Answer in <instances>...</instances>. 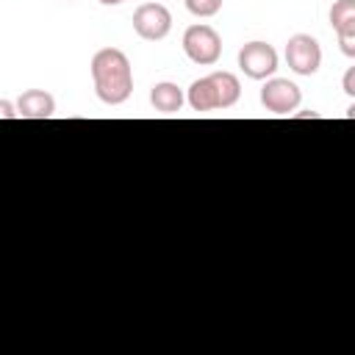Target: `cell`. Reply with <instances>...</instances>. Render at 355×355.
Returning <instances> with one entry per match:
<instances>
[{
    "label": "cell",
    "mask_w": 355,
    "mask_h": 355,
    "mask_svg": "<svg viewBox=\"0 0 355 355\" xmlns=\"http://www.w3.org/2000/svg\"><path fill=\"white\" fill-rule=\"evenodd\" d=\"M94 94L105 105H122L133 92V67L119 47H103L92 55Z\"/></svg>",
    "instance_id": "obj_1"
},
{
    "label": "cell",
    "mask_w": 355,
    "mask_h": 355,
    "mask_svg": "<svg viewBox=\"0 0 355 355\" xmlns=\"http://www.w3.org/2000/svg\"><path fill=\"white\" fill-rule=\"evenodd\" d=\"M239 97H241V83L233 72H225V69L197 78L186 92V103L191 105V111H200V114L233 108Z\"/></svg>",
    "instance_id": "obj_2"
},
{
    "label": "cell",
    "mask_w": 355,
    "mask_h": 355,
    "mask_svg": "<svg viewBox=\"0 0 355 355\" xmlns=\"http://www.w3.org/2000/svg\"><path fill=\"white\" fill-rule=\"evenodd\" d=\"M183 53L189 55V61H194L200 67H214L219 61V55H222V39L205 22L189 25L183 31Z\"/></svg>",
    "instance_id": "obj_3"
},
{
    "label": "cell",
    "mask_w": 355,
    "mask_h": 355,
    "mask_svg": "<svg viewBox=\"0 0 355 355\" xmlns=\"http://www.w3.org/2000/svg\"><path fill=\"white\" fill-rule=\"evenodd\" d=\"M133 31L144 42H161L172 31V14L164 3H141L133 11Z\"/></svg>",
    "instance_id": "obj_4"
},
{
    "label": "cell",
    "mask_w": 355,
    "mask_h": 355,
    "mask_svg": "<svg viewBox=\"0 0 355 355\" xmlns=\"http://www.w3.org/2000/svg\"><path fill=\"white\" fill-rule=\"evenodd\" d=\"M286 64L291 72L311 78L322 67V47L311 33H294L286 42Z\"/></svg>",
    "instance_id": "obj_5"
},
{
    "label": "cell",
    "mask_w": 355,
    "mask_h": 355,
    "mask_svg": "<svg viewBox=\"0 0 355 355\" xmlns=\"http://www.w3.org/2000/svg\"><path fill=\"white\" fill-rule=\"evenodd\" d=\"M239 69L252 80H266L277 69V50L269 42H247L239 50Z\"/></svg>",
    "instance_id": "obj_6"
},
{
    "label": "cell",
    "mask_w": 355,
    "mask_h": 355,
    "mask_svg": "<svg viewBox=\"0 0 355 355\" xmlns=\"http://www.w3.org/2000/svg\"><path fill=\"white\" fill-rule=\"evenodd\" d=\"M300 100H302V92L288 78H266V83L261 89V105L277 116L291 114L300 105Z\"/></svg>",
    "instance_id": "obj_7"
},
{
    "label": "cell",
    "mask_w": 355,
    "mask_h": 355,
    "mask_svg": "<svg viewBox=\"0 0 355 355\" xmlns=\"http://www.w3.org/2000/svg\"><path fill=\"white\" fill-rule=\"evenodd\" d=\"M19 119H50L55 114V97L44 89H28L17 100Z\"/></svg>",
    "instance_id": "obj_8"
},
{
    "label": "cell",
    "mask_w": 355,
    "mask_h": 355,
    "mask_svg": "<svg viewBox=\"0 0 355 355\" xmlns=\"http://www.w3.org/2000/svg\"><path fill=\"white\" fill-rule=\"evenodd\" d=\"M150 103L158 114H178L186 103V94L178 83H169V80H161L150 89Z\"/></svg>",
    "instance_id": "obj_9"
},
{
    "label": "cell",
    "mask_w": 355,
    "mask_h": 355,
    "mask_svg": "<svg viewBox=\"0 0 355 355\" xmlns=\"http://www.w3.org/2000/svg\"><path fill=\"white\" fill-rule=\"evenodd\" d=\"M330 25L336 33H355V0H336L330 8Z\"/></svg>",
    "instance_id": "obj_10"
},
{
    "label": "cell",
    "mask_w": 355,
    "mask_h": 355,
    "mask_svg": "<svg viewBox=\"0 0 355 355\" xmlns=\"http://www.w3.org/2000/svg\"><path fill=\"white\" fill-rule=\"evenodd\" d=\"M186 8H189V14H194V17H214V14H219V8H222V0H186Z\"/></svg>",
    "instance_id": "obj_11"
},
{
    "label": "cell",
    "mask_w": 355,
    "mask_h": 355,
    "mask_svg": "<svg viewBox=\"0 0 355 355\" xmlns=\"http://www.w3.org/2000/svg\"><path fill=\"white\" fill-rule=\"evenodd\" d=\"M338 36V44H341V53L347 58H355V33H336Z\"/></svg>",
    "instance_id": "obj_12"
},
{
    "label": "cell",
    "mask_w": 355,
    "mask_h": 355,
    "mask_svg": "<svg viewBox=\"0 0 355 355\" xmlns=\"http://www.w3.org/2000/svg\"><path fill=\"white\" fill-rule=\"evenodd\" d=\"M341 86H344V94H347V97H355V67H349V69L344 72V83H341Z\"/></svg>",
    "instance_id": "obj_13"
},
{
    "label": "cell",
    "mask_w": 355,
    "mask_h": 355,
    "mask_svg": "<svg viewBox=\"0 0 355 355\" xmlns=\"http://www.w3.org/2000/svg\"><path fill=\"white\" fill-rule=\"evenodd\" d=\"M0 119H19L17 105H11L8 100H0Z\"/></svg>",
    "instance_id": "obj_14"
},
{
    "label": "cell",
    "mask_w": 355,
    "mask_h": 355,
    "mask_svg": "<svg viewBox=\"0 0 355 355\" xmlns=\"http://www.w3.org/2000/svg\"><path fill=\"white\" fill-rule=\"evenodd\" d=\"M100 6H119V3H128V0H97Z\"/></svg>",
    "instance_id": "obj_15"
}]
</instances>
